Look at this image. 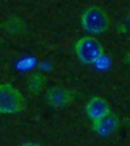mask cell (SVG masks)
<instances>
[{"instance_id":"obj_5","label":"cell","mask_w":130,"mask_h":146,"mask_svg":"<svg viewBox=\"0 0 130 146\" xmlns=\"http://www.w3.org/2000/svg\"><path fill=\"white\" fill-rule=\"evenodd\" d=\"M92 122H93L92 124L93 130L101 137H107V135L112 134L117 129L118 124H119L117 116L112 112H109L106 115H103L95 121H92Z\"/></svg>"},{"instance_id":"obj_7","label":"cell","mask_w":130,"mask_h":146,"mask_svg":"<svg viewBox=\"0 0 130 146\" xmlns=\"http://www.w3.org/2000/svg\"><path fill=\"white\" fill-rule=\"evenodd\" d=\"M45 83H46V77L43 74L35 72L29 76L27 80V89L31 93H37L43 89Z\"/></svg>"},{"instance_id":"obj_8","label":"cell","mask_w":130,"mask_h":146,"mask_svg":"<svg viewBox=\"0 0 130 146\" xmlns=\"http://www.w3.org/2000/svg\"><path fill=\"white\" fill-rule=\"evenodd\" d=\"M23 21L18 18H12L5 24L4 28H7L10 31V32H18L21 31V28H23Z\"/></svg>"},{"instance_id":"obj_2","label":"cell","mask_w":130,"mask_h":146,"mask_svg":"<svg viewBox=\"0 0 130 146\" xmlns=\"http://www.w3.org/2000/svg\"><path fill=\"white\" fill-rule=\"evenodd\" d=\"M25 106V97L14 85L0 83V113L18 114L24 111Z\"/></svg>"},{"instance_id":"obj_4","label":"cell","mask_w":130,"mask_h":146,"mask_svg":"<svg viewBox=\"0 0 130 146\" xmlns=\"http://www.w3.org/2000/svg\"><path fill=\"white\" fill-rule=\"evenodd\" d=\"M74 97H75V94L72 91L60 85L51 86L46 92V100L48 102V105L56 108L67 106L73 102Z\"/></svg>"},{"instance_id":"obj_1","label":"cell","mask_w":130,"mask_h":146,"mask_svg":"<svg viewBox=\"0 0 130 146\" xmlns=\"http://www.w3.org/2000/svg\"><path fill=\"white\" fill-rule=\"evenodd\" d=\"M82 28L92 34H101L108 31L110 18L107 12L100 7L91 5L82 12L80 17Z\"/></svg>"},{"instance_id":"obj_9","label":"cell","mask_w":130,"mask_h":146,"mask_svg":"<svg viewBox=\"0 0 130 146\" xmlns=\"http://www.w3.org/2000/svg\"><path fill=\"white\" fill-rule=\"evenodd\" d=\"M21 146H41V145H38V144H37V143L27 142V143H24V144H21Z\"/></svg>"},{"instance_id":"obj_6","label":"cell","mask_w":130,"mask_h":146,"mask_svg":"<svg viewBox=\"0 0 130 146\" xmlns=\"http://www.w3.org/2000/svg\"><path fill=\"white\" fill-rule=\"evenodd\" d=\"M86 115L92 121H95V119L111 112V108H110L109 102H107L105 98L95 96L88 102L86 106Z\"/></svg>"},{"instance_id":"obj_3","label":"cell","mask_w":130,"mask_h":146,"mask_svg":"<svg viewBox=\"0 0 130 146\" xmlns=\"http://www.w3.org/2000/svg\"><path fill=\"white\" fill-rule=\"evenodd\" d=\"M74 50L79 61L84 64H95L103 56V46L93 36L79 38L74 46Z\"/></svg>"}]
</instances>
